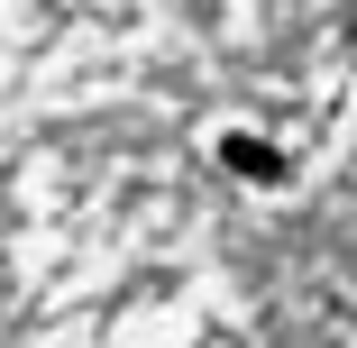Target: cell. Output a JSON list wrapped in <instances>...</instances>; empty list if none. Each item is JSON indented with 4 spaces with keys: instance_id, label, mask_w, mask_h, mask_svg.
Segmentation results:
<instances>
[{
    "instance_id": "1",
    "label": "cell",
    "mask_w": 357,
    "mask_h": 348,
    "mask_svg": "<svg viewBox=\"0 0 357 348\" xmlns=\"http://www.w3.org/2000/svg\"><path fill=\"white\" fill-rule=\"evenodd\" d=\"M220 156H229L248 183H284V156L266 147V137H248V128H229V137H220Z\"/></svg>"
}]
</instances>
